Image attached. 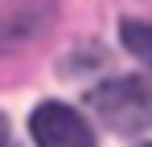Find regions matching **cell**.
Listing matches in <instances>:
<instances>
[{
	"mask_svg": "<svg viewBox=\"0 0 152 147\" xmlns=\"http://www.w3.org/2000/svg\"><path fill=\"white\" fill-rule=\"evenodd\" d=\"M91 106L119 135L148 131L152 127V82L148 78H111L91 94Z\"/></svg>",
	"mask_w": 152,
	"mask_h": 147,
	"instance_id": "6da1fadb",
	"label": "cell"
},
{
	"mask_svg": "<svg viewBox=\"0 0 152 147\" xmlns=\"http://www.w3.org/2000/svg\"><path fill=\"white\" fill-rule=\"evenodd\" d=\"M29 135L37 147H95V131L86 119L62 102H41L29 115Z\"/></svg>",
	"mask_w": 152,
	"mask_h": 147,
	"instance_id": "7a4b0ae2",
	"label": "cell"
},
{
	"mask_svg": "<svg viewBox=\"0 0 152 147\" xmlns=\"http://www.w3.org/2000/svg\"><path fill=\"white\" fill-rule=\"evenodd\" d=\"M119 37H124L127 53L152 70V21H124L119 24Z\"/></svg>",
	"mask_w": 152,
	"mask_h": 147,
	"instance_id": "3957f363",
	"label": "cell"
},
{
	"mask_svg": "<svg viewBox=\"0 0 152 147\" xmlns=\"http://www.w3.org/2000/svg\"><path fill=\"white\" fill-rule=\"evenodd\" d=\"M0 147H8V119L0 115Z\"/></svg>",
	"mask_w": 152,
	"mask_h": 147,
	"instance_id": "277c9868",
	"label": "cell"
},
{
	"mask_svg": "<svg viewBox=\"0 0 152 147\" xmlns=\"http://www.w3.org/2000/svg\"><path fill=\"white\" fill-rule=\"evenodd\" d=\"M144 147H152V143H144Z\"/></svg>",
	"mask_w": 152,
	"mask_h": 147,
	"instance_id": "5b68a950",
	"label": "cell"
}]
</instances>
